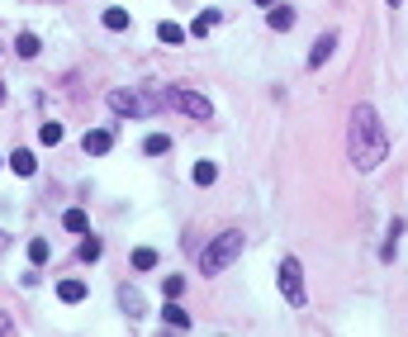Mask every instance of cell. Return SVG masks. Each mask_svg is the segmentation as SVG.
<instances>
[{"label":"cell","instance_id":"cell-1","mask_svg":"<svg viewBox=\"0 0 408 337\" xmlns=\"http://www.w3.org/2000/svg\"><path fill=\"white\" fill-rule=\"evenodd\" d=\"M346 157L356 171H375L380 161L390 157V138H385V124H380L375 105H356L351 110V124H346Z\"/></svg>","mask_w":408,"mask_h":337},{"label":"cell","instance_id":"cell-2","mask_svg":"<svg viewBox=\"0 0 408 337\" xmlns=\"http://www.w3.org/2000/svg\"><path fill=\"white\" fill-rule=\"evenodd\" d=\"M237 257H242V233H237V228H228V233H219V238L200 252V271H204V275H219L223 266H228V261H237Z\"/></svg>","mask_w":408,"mask_h":337},{"label":"cell","instance_id":"cell-3","mask_svg":"<svg viewBox=\"0 0 408 337\" xmlns=\"http://www.w3.org/2000/svg\"><path fill=\"white\" fill-rule=\"evenodd\" d=\"M276 280H280V290H285V299H290V309H309V295H304V266H299L295 257H285V261H280Z\"/></svg>","mask_w":408,"mask_h":337},{"label":"cell","instance_id":"cell-4","mask_svg":"<svg viewBox=\"0 0 408 337\" xmlns=\"http://www.w3.org/2000/svg\"><path fill=\"white\" fill-rule=\"evenodd\" d=\"M157 105H176V110H186L190 119H214V105H209L200 91H157Z\"/></svg>","mask_w":408,"mask_h":337},{"label":"cell","instance_id":"cell-5","mask_svg":"<svg viewBox=\"0 0 408 337\" xmlns=\"http://www.w3.org/2000/svg\"><path fill=\"white\" fill-rule=\"evenodd\" d=\"M110 110L128 114V119H142V114H147V100H142L138 91H110Z\"/></svg>","mask_w":408,"mask_h":337},{"label":"cell","instance_id":"cell-6","mask_svg":"<svg viewBox=\"0 0 408 337\" xmlns=\"http://www.w3.org/2000/svg\"><path fill=\"white\" fill-rule=\"evenodd\" d=\"M81 147H86L91 157H105V152L114 147V133H110V129H91L86 138H81Z\"/></svg>","mask_w":408,"mask_h":337},{"label":"cell","instance_id":"cell-7","mask_svg":"<svg viewBox=\"0 0 408 337\" xmlns=\"http://www.w3.org/2000/svg\"><path fill=\"white\" fill-rule=\"evenodd\" d=\"M332 48H337V33H323V38H318V43H314V48H309V67H314V72H318V67H323V62H328V57H332Z\"/></svg>","mask_w":408,"mask_h":337},{"label":"cell","instance_id":"cell-8","mask_svg":"<svg viewBox=\"0 0 408 337\" xmlns=\"http://www.w3.org/2000/svg\"><path fill=\"white\" fill-rule=\"evenodd\" d=\"M266 24H271L276 33L295 29V10H290V5H271V10H266Z\"/></svg>","mask_w":408,"mask_h":337},{"label":"cell","instance_id":"cell-9","mask_svg":"<svg viewBox=\"0 0 408 337\" xmlns=\"http://www.w3.org/2000/svg\"><path fill=\"white\" fill-rule=\"evenodd\" d=\"M157 43L176 48V43H186V29H181V24H171V19H162V24H157Z\"/></svg>","mask_w":408,"mask_h":337},{"label":"cell","instance_id":"cell-10","mask_svg":"<svg viewBox=\"0 0 408 337\" xmlns=\"http://www.w3.org/2000/svg\"><path fill=\"white\" fill-rule=\"evenodd\" d=\"M57 299H62V304H81V299H86V280H62V285H57Z\"/></svg>","mask_w":408,"mask_h":337},{"label":"cell","instance_id":"cell-11","mask_svg":"<svg viewBox=\"0 0 408 337\" xmlns=\"http://www.w3.org/2000/svg\"><path fill=\"white\" fill-rule=\"evenodd\" d=\"M10 166H15L19 176H33V171H38V161H33V152H29V147H19L15 157H10Z\"/></svg>","mask_w":408,"mask_h":337},{"label":"cell","instance_id":"cell-12","mask_svg":"<svg viewBox=\"0 0 408 337\" xmlns=\"http://www.w3.org/2000/svg\"><path fill=\"white\" fill-rule=\"evenodd\" d=\"M62 228H67V233H86V228H91L86 209H67V214H62Z\"/></svg>","mask_w":408,"mask_h":337},{"label":"cell","instance_id":"cell-13","mask_svg":"<svg viewBox=\"0 0 408 337\" xmlns=\"http://www.w3.org/2000/svg\"><path fill=\"white\" fill-rule=\"evenodd\" d=\"M119 304H124V314H128V319H138V314H142V295H138V290H119Z\"/></svg>","mask_w":408,"mask_h":337},{"label":"cell","instance_id":"cell-14","mask_svg":"<svg viewBox=\"0 0 408 337\" xmlns=\"http://www.w3.org/2000/svg\"><path fill=\"white\" fill-rule=\"evenodd\" d=\"M100 19H105V29H114V33H119V29H128V24H133V19H128V10H119V5H110V10H105V15H100Z\"/></svg>","mask_w":408,"mask_h":337},{"label":"cell","instance_id":"cell-15","mask_svg":"<svg viewBox=\"0 0 408 337\" xmlns=\"http://www.w3.org/2000/svg\"><path fill=\"white\" fill-rule=\"evenodd\" d=\"M190 181H195V185H214V181H219V166H214V161H200V166L190 171Z\"/></svg>","mask_w":408,"mask_h":337},{"label":"cell","instance_id":"cell-16","mask_svg":"<svg viewBox=\"0 0 408 337\" xmlns=\"http://www.w3.org/2000/svg\"><path fill=\"white\" fill-rule=\"evenodd\" d=\"M142 152H147V157H162V152H171V138H166V133H152V138L142 143Z\"/></svg>","mask_w":408,"mask_h":337},{"label":"cell","instance_id":"cell-17","mask_svg":"<svg viewBox=\"0 0 408 337\" xmlns=\"http://www.w3.org/2000/svg\"><path fill=\"white\" fill-rule=\"evenodd\" d=\"M162 319L171 323V328H190V314L181 304H166V309H162Z\"/></svg>","mask_w":408,"mask_h":337},{"label":"cell","instance_id":"cell-18","mask_svg":"<svg viewBox=\"0 0 408 337\" xmlns=\"http://www.w3.org/2000/svg\"><path fill=\"white\" fill-rule=\"evenodd\" d=\"M152 266H157V252H152V247H138V252H133V271H152Z\"/></svg>","mask_w":408,"mask_h":337},{"label":"cell","instance_id":"cell-19","mask_svg":"<svg viewBox=\"0 0 408 337\" xmlns=\"http://www.w3.org/2000/svg\"><path fill=\"white\" fill-rule=\"evenodd\" d=\"M15 52H19V57H38V38H33V33H19Z\"/></svg>","mask_w":408,"mask_h":337},{"label":"cell","instance_id":"cell-20","mask_svg":"<svg viewBox=\"0 0 408 337\" xmlns=\"http://www.w3.org/2000/svg\"><path fill=\"white\" fill-rule=\"evenodd\" d=\"M214 24H219V15H214V10H209V15H195V24H190V33H195V38H204V33L214 29Z\"/></svg>","mask_w":408,"mask_h":337},{"label":"cell","instance_id":"cell-21","mask_svg":"<svg viewBox=\"0 0 408 337\" xmlns=\"http://www.w3.org/2000/svg\"><path fill=\"white\" fill-rule=\"evenodd\" d=\"M29 261H33V266H43V261H47V238H33L29 242Z\"/></svg>","mask_w":408,"mask_h":337},{"label":"cell","instance_id":"cell-22","mask_svg":"<svg viewBox=\"0 0 408 337\" xmlns=\"http://www.w3.org/2000/svg\"><path fill=\"white\" fill-rule=\"evenodd\" d=\"M38 138H43L47 147H57V143H62V124H43V129H38Z\"/></svg>","mask_w":408,"mask_h":337},{"label":"cell","instance_id":"cell-23","mask_svg":"<svg viewBox=\"0 0 408 337\" xmlns=\"http://www.w3.org/2000/svg\"><path fill=\"white\" fill-rule=\"evenodd\" d=\"M100 252H105V247H100V238H86V242H81V261H100Z\"/></svg>","mask_w":408,"mask_h":337},{"label":"cell","instance_id":"cell-24","mask_svg":"<svg viewBox=\"0 0 408 337\" xmlns=\"http://www.w3.org/2000/svg\"><path fill=\"white\" fill-rule=\"evenodd\" d=\"M0 333H15V319H10V314H0Z\"/></svg>","mask_w":408,"mask_h":337},{"label":"cell","instance_id":"cell-25","mask_svg":"<svg viewBox=\"0 0 408 337\" xmlns=\"http://www.w3.org/2000/svg\"><path fill=\"white\" fill-rule=\"evenodd\" d=\"M5 247H10V238H5V233H0V252H5Z\"/></svg>","mask_w":408,"mask_h":337},{"label":"cell","instance_id":"cell-26","mask_svg":"<svg viewBox=\"0 0 408 337\" xmlns=\"http://www.w3.org/2000/svg\"><path fill=\"white\" fill-rule=\"evenodd\" d=\"M0 105H5V81H0Z\"/></svg>","mask_w":408,"mask_h":337},{"label":"cell","instance_id":"cell-27","mask_svg":"<svg viewBox=\"0 0 408 337\" xmlns=\"http://www.w3.org/2000/svg\"><path fill=\"white\" fill-rule=\"evenodd\" d=\"M385 5H394V10H399V5H404V0H385Z\"/></svg>","mask_w":408,"mask_h":337},{"label":"cell","instance_id":"cell-28","mask_svg":"<svg viewBox=\"0 0 408 337\" xmlns=\"http://www.w3.org/2000/svg\"><path fill=\"white\" fill-rule=\"evenodd\" d=\"M256 5H276V0H256Z\"/></svg>","mask_w":408,"mask_h":337}]
</instances>
